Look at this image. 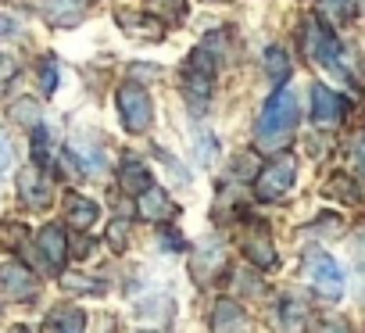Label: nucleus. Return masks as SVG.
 Instances as JSON below:
<instances>
[{
	"mask_svg": "<svg viewBox=\"0 0 365 333\" xmlns=\"http://www.w3.org/2000/svg\"><path fill=\"white\" fill-rule=\"evenodd\" d=\"M304 276L322 297H340L344 294V269L326 251H308L304 255Z\"/></svg>",
	"mask_w": 365,
	"mask_h": 333,
	"instance_id": "4",
	"label": "nucleus"
},
{
	"mask_svg": "<svg viewBox=\"0 0 365 333\" xmlns=\"http://www.w3.org/2000/svg\"><path fill=\"white\" fill-rule=\"evenodd\" d=\"M19 194H22V201L33 205V208H47V205H51V183H47V176H43L40 169H26V173L19 176Z\"/></svg>",
	"mask_w": 365,
	"mask_h": 333,
	"instance_id": "9",
	"label": "nucleus"
},
{
	"mask_svg": "<svg viewBox=\"0 0 365 333\" xmlns=\"http://www.w3.org/2000/svg\"><path fill=\"white\" fill-rule=\"evenodd\" d=\"M294 180H297V161H294V154H276L265 169L258 173L255 194H258V201H279V198L294 187Z\"/></svg>",
	"mask_w": 365,
	"mask_h": 333,
	"instance_id": "2",
	"label": "nucleus"
},
{
	"mask_svg": "<svg viewBox=\"0 0 365 333\" xmlns=\"http://www.w3.org/2000/svg\"><path fill=\"white\" fill-rule=\"evenodd\" d=\"M344 111H347V101H344L336 90H329V86H322V83L312 86V122H315V125L329 129V125H336V122L344 118Z\"/></svg>",
	"mask_w": 365,
	"mask_h": 333,
	"instance_id": "7",
	"label": "nucleus"
},
{
	"mask_svg": "<svg viewBox=\"0 0 365 333\" xmlns=\"http://www.w3.org/2000/svg\"><path fill=\"white\" fill-rule=\"evenodd\" d=\"M301 43H304V54H308L312 65H322V68H336V72H344V68H340V43H336V36H333L319 19H308V22H304Z\"/></svg>",
	"mask_w": 365,
	"mask_h": 333,
	"instance_id": "3",
	"label": "nucleus"
},
{
	"mask_svg": "<svg viewBox=\"0 0 365 333\" xmlns=\"http://www.w3.org/2000/svg\"><path fill=\"white\" fill-rule=\"evenodd\" d=\"M294 125H297V97H294V90L279 86V90L265 101V108H262V115H258L255 140H258L262 150L276 154V150H283L287 140L294 136Z\"/></svg>",
	"mask_w": 365,
	"mask_h": 333,
	"instance_id": "1",
	"label": "nucleus"
},
{
	"mask_svg": "<svg viewBox=\"0 0 365 333\" xmlns=\"http://www.w3.org/2000/svg\"><path fill=\"white\" fill-rule=\"evenodd\" d=\"M47 333H86V315L79 308H72V304L54 308L51 322H47Z\"/></svg>",
	"mask_w": 365,
	"mask_h": 333,
	"instance_id": "13",
	"label": "nucleus"
},
{
	"mask_svg": "<svg viewBox=\"0 0 365 333\" xmlns=\"http://www.w3.org/2000/svg\"><path fill=\"white\" fill-rule=\"evenodd\" d=\"M319 333H351V329H347V322L329 319V322H322V326H319Z\"/></svg>",
	"mask_w": 365,
	"mask_h": 333,
	"instance_id": "26",
	"label": "nucleus"
},
{
	"mask_svg": "<svg viewBox=\"0 0 365 333\" xmlns=\"http://www.w3.org/2000/svg\"><path fill=\"white\" fill-rule=\"evenodd\" d=\"M304 319H308V308H304L301 301H287V304H283V326H287L290 333H301V329H304Z\"/></svg>",
	"mask_w": 365,
	"mask_h": 333,
	"instance_id": "17",
	"label": "nucleus"
},
{
	"mask_svg": "<svg viewBox=\"0 0 365 333\" xmlns=\"http://www.w3.org/2000/svg\"><path fill=\"white\" fill-rule=\"evenodd\" d=\"M111 244H115L118 251L125 247V222H115V226H111Z\"/></svg>",
	"mask_w": 365,
	"mask_h": 333,
	"instance_id": "25",
	"label": "nucleus"
},
{
	"mask_svg": "<svg viewBox=\"0 0 365 333\" xmlns=\"http://www.w3.org/2000/svg\"><path fill=\"white\" fill-rule=\"evenodd\" d=\"M33 158H36L40 165H47V129H43V125L33 129Z\"/></svg>",
	"mask_w": 365,
	"mask_h": 333,
	"instance_id": "21",
	"label": "nucleus"
},
{
	"mask_svg": "<svg viewBox=\"0 0 365 333\" xmlns=\"http://www.w3.org/2000/svg\"><path fill=\"white\" fill-rule=\"evenodd\" d=\"M115 101H118V111H122V122H125L129 133H143V129L150 125L154 108H150V97H147L143 86L125 83V86H118V97H115Z\"/></svg>",
	"mask_w": 365,
	"mask_h": 333,
	"instance_id": "5",
	"label": "nucleus"
},
{
	"mask_svg": "<svg viewBox=\"0 0 365 333\" xmlns=\"http://www.w3.org/2000/svg\"><path fill=\"white\" fill-rule=\"evenodd\" d=\"M65 287H76L83 294H104V283L101 280H83V276H65Z\"/></svg>",
	"mask_w": 365,
	"mask_h": 333,
	"instance_id": "20",
	"label": "nucleus"
},
{
	"mask_svg": "<svg viewBox=\"0 0 365 333\" xmlns=\"http://www.w3.org/2000/svg\"><path fill=\"white\" fill-rule=\"evenodd\" d=\"M118 190L129 194V198H140L143 190H150V173H147V165L129 158L122 161V169H118Z\"/></svg>",
	"mask_w": 365,
	"mask_h": 333,
	"instance_id": "10",
	"label": "nucleus"
},
{
	"mask_svg": "<svg viewBox=\"0 0 365 333\" xmlns=\"http://www.w3.org/2000/svg\"><path fill=\"white\" fill-rule=\"evenodd\" d=\"M11 333H29V329H26V326H15V329H11Z\"/></svg>",
	"mask_w": 365,
	"mask_h": 333,
	"instance_id": "28",
	"label": "nucleus"
},
{
	"mask_svg": "<svg viewBox=\"0 0 365 333\" xmlns=\"http://www.w3.org/2000/svg\"><path fill=\"white\" fill-rule=\"evenodd\" d=\"M36 290H40V280L29 272V265H22V262H4L0 265V297L33 301Z\"/></svg>",
	"mask_w": 365,
	"mask_h": 333,
	"instance_id": "6",
	"label": "nucleus"
},
{
	"mask_svg": "<svg viewBox=\"0 0 365 333\" xmlns=\"http://www.w3.org/2000/svg\"><path fill=\"white\" fill-rule=\"evenodd\" d=\"M118 22L125 26V29H133V36H158L161 33V22H154V19H129V15H118Z\"/></svg>",
	"mask_w": 365,
	"mask_h": 333,
	"instance_id": "18",
	"label": "nucleus"
},
{
	"mask_svg": "<svg viewBox=\"0 0 365 333\" xmlns=\"http://www.w3.org/2000/svg\"><path fill=\"white\" fill-rule=\"evenodd\" d=\"M40 90H43L47 97L58 90V61H54V58H43V61H40Z\"/></svg>",
	"mask_w": 365,
	"mask_h": 333,
	"instance_id": "19",
	"label": "nucleus"
},
{
	"mask_svg": "<svg viewBox=\"0 0 365 333\" xmlns=\"http://www.w3.org/2000/svg\"><path fill=\"white\" fill-rule=\"evenodd\" d=\"M326 4V11H333L336 19H347L351 15V0H322Z\"/></svg>",
	"mask_w": 365,
	"mask_h": 333,
	"instance_id": "24",
	"label": "nucleus"
},
{
	"mask_svg": "<svg viewBox=\"0 0 365 333\" xmlns=\"http://www.w3.org/2000/svg\"><path fill=\"white\" fill-rule=\"evenodd\" d=\"M36 247L43 255L47 272H61L65 269V262H68V240H65V230L58 222H51V226H43L36 233Z\"/></svg>",
	"mask_w": 365,
	"mask_h": 333,
	"instance_id": "8",
	"label": "nucleus"
},
{
	"mask_svg": "<svg viewBox=\"0 0 365 333\" xmlns=\"http://www.w3.org/2000/svg\"><path fill=\"white\" fill-rule=\"evenodd\" d=\"M326 194H340V198H347V201H354V198H358V190H354L347 180H336L333 187H326Z\"/></svg>",
	"mask_w": 365,
	"mask_h": 333,
	"instance_id": "23",
	"label": "nucleus"
},
{
	"mask_svg": "<svg viewBox=\"0 0 365 333\" xmlns=\"http://www.w3.org/2000/svg\"><path fill=\"white\" fill-rule=\"evenodd\" d=\"M265 72H269L276 83H283V79L290 76V58H287L283 47H269V51H265Z\"/></svg>",
	"mask_w": 365,
	"mask_h": 333,
	"instance_id": "16",
	"label": "nucleus"
},
{
	"mask_svg": "<svg viewBox=\"0 0 365 333\" xmlns=\"http://www.w3.org/2000/svg\"><path fill=\"white\" fill-rule=\"evenodd\" d=\"M244 255H247V262H255L262 269H276V247L265 233H251L244 240Z\"/></svg>",
	"mask_w": 365,
	"mask_h": 333,
	"instance_id": "15",
	"label": "nucleus"
},
{
	"mask_svg": "<svg viewBox=\"0 0 365 333\" xmlns=\"http://www.w3.org/2000/svg\"><path fill=\"white\" fill-rule=\"evenodd\" d=\"M15 115H22V122H33L36 125V108L33 104H15Z\"/></svg>",
	"mask_w": 365,
	"mask_h": 333,
	"instance_id": "27",
	"label": "nucleus"
},
{
	"mask_svg": "<svg viewBox=\"0 0 365 333\" xmlns=\"http://www.w3.org/2000/svg\"><path fill=\"white\" fill-rule=\"evenodd\" d=\"M168 215H172V205H168V194H165V190L150 187V190L140 194V219L161 222V219H168Z\"/></svg>",
	"mask_w": 365,
	"mask_h": 333,
	"instance_id": "12",
	"label": "nucleus"
},
{
	"mask_svg": "<svg viewBox=\"0 0 365 333\" xmlns=\"http://www.w3.org/2000/svg\"><path fill=\"white\" fill-rule=\"evenodd\" d=\"M212 333H244V308L230 297H222L212 312Z\"/></svg>",
	"mask_w": 365,
	"mask_h": 333,
	"instance_id": "11",
	"label": "nucleus"
},
{
	"mask_svg": "<svg viewBox=\"0 0 365 333\" xmlns=\"http://www.w3.org/2000/svg\"><path fill=\"white\" fill-rule=\"evenodd\" d=\"M97 215H101V205H97V201L79 198V194L68 198V226H76V230H90V226L97 222Z\"/></svg>",
	"mask_w": 365,
	"mask_h": 333,
	"instance_id": "14",
	"label": "nucleus"
},
{
	"mask_svg": "<svg viewBox=\"0 0 365 333\" xmlns=\"http://www.w3.org/2000/svg\"><path fill=\"white\" fill-rule=\"evenodd\" d=\"M11 140H8V133H0V173H8L11 169Z\"/></svg>",
	"mask_w": 365,
	"mask_h": 333,
	"instance_id": "22",
	"label": "nucleus"
}]
</instances>
